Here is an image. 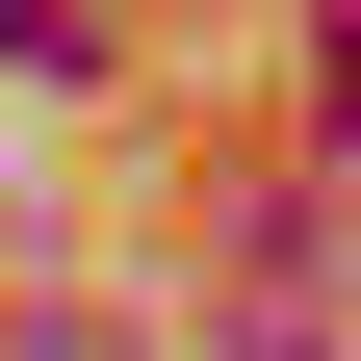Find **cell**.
<instances>
[{
	"mask_svg": "<svg viewBox=\"0 0 361 361\" xmlns=\"http://www.w3.org/2000/svg\"><path fill=\"white\" fill-rule=\"evenodd\" d=\"M0 361H129V336H104V310H26V336H0Z\"/></svg>",
	"mask_w": 361,
	"mask_h": 361,
	"instance_id": "cell-1",
	"label": "cell"
}]
</instances>
